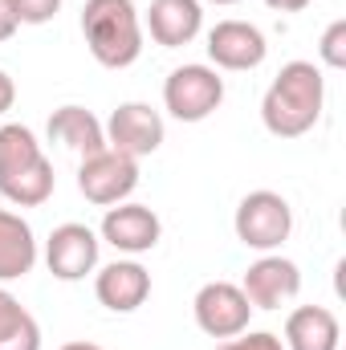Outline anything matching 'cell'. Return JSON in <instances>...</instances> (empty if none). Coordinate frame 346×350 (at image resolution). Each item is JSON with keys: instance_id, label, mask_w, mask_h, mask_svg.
I'll return each instance as SVG.
<instances>
[{"instance_id": "cell-19", "label": "cell", "mask_w": 346, "mask_h": 350, "mask_svg": "<svg viewBox=\"0 0 346 350\" xmlns=\"http://www.w3.org/2000/svg\"><path fill=\"white\" fill-rule=\"evenodd\" d=\"M318 57H322V66H330V70H346V21H330V29L322 33V41H318Z\"/></svg>"}, {"instance_id": "cell-2", "label": "cell", "mask_w": 346, "mask_h": 350, "mask_svg": "<svg viewBox=\"0 0 346 350\" xmlns=\"http://www.w3.org/2000/svg\"><path fill=\"white\" fill-rule=\"evenodd\" d=\"M57 187L49 155L25 122H0V196L12 208H41Z\"/></svg>"}, {"instance_id": "cell-6", "label": "cell", "mask_w": 346, "mask_h": 350, "mask_svg": "<svg viewBox=\"0 0 346 350\" xmlns=\"http://www.w3.org/2000/svg\"><path fill=\"white\" fill-rule=\"evenodd\" d=\"M135 187H139V159H131L114 147H102L78 163V191L98 208H114V204L131 200Z\"/></svg>"}, {"instance_id": "cell-13", "label": "cell", "mask_w": 346, "mask_h": 350, "mask_svg": "<svg viewBox=\"0 0 346 350\" xmlns=\"http://www.w3.org/2000/svg\"><path fill=\"white\" fill-rule=\"evenodd\" d=\"M94 297H98L110 314H135V310L151 297V273L135 261V257L102 265L98 277H94Z\"/></svg>"}, {"instance_id": "cell-23", "label": "cell", "mask_w": 346, "mask_h": 350, "mask_svg": "<svg viewBox=\"0 0 346 350\" xmlns=\"http://www.w3.org/2000/svg\"><path fill=\"white\" fill-rule=\"evenodd\" d=\"M12 102H16V82H12V78L0 70V118L12 110Z\"/></svg>"}, {"instance_id": "cell-15", "label": "cell", "mask_w": 346, "mask_h": 350, "mask_svg": "<svg viewBox=\"0 0 346 350\" xmlns=\"http://www.w3.org/2000/svg\"><path fill=\"white\" fill-rule=\"evenodd\" d=\"M37 237H33V224L12 212V208H0V285L8 281H21L33 273L37 265Z\"/></svg>"}, {"instance_id": "cell-21", "label": "cell", "mask_w": 346, "mask_h": 350, "mask_svg": "<svg viewBox=\"0 0 346 350\" xmlns=\"http://www.w3.org/2000/svg\"><path fill=\"white\" fill-rule=\"evenodd\" d=\"M216 350H285V347L273 330H241V334L224 338Z\"/></svg>"}, {"instance_id": "cell-18", "label": "cell", "mask_w": 346, "mask_h": 350, "mask_svg": "<svg viewBox=\"0 0 346 350\" xmlns=\"http://www.w3.org/2000/svg\"><path fill=\"white\" fill-rule=\"evenodd\" d=\"M0 350H41L37 318L0 285Z\"/></svg>"}, {"instance_id": "cell-8", "label": "cell", "mask_w": 346, "mask_h": 350, "mask_svg": "<svg viewBox=\"0 0 346 350\" xmlns=\"http://www.w3.org/2000/svg\"><path fill=\"white\" fill-rule=\"evenodd\" d=\"M191 314H196V326L208 338H232V334L249 330L253 306L241 293V285H232V281H208V285L196 289Z\"/></svg>"}, {"instance_id": "cell-16", "label": "cell", "mask_w": 346, "mask_h": 350, "mask_svg": "<svg viewBox=\"0 0 346 350\" xmlns=\"http://www.w3.org/2000/svg\"><path fill=\"white\" fill-rule=\"evenodd\" d=\"M343 342V326L334 318V310L326 306H297L285 318V350H338Z\"/></svg>"}, {"instance_id": "cell-25", "label": "cell", "mask_w": 346, "mask_h": 350, "mask_svg": "<svg viewBox=\"0 0 346 350\" xmlns=\"http://www.w3.org/2000/svg\"><path fill=\"white\" fill-rule=\"evenodd\" d=\"M62 350H102V347L98 342H66Z\"/></svg>"}, {"instance_id": "cell-10", "label": "cell", "mask_w": 346, "mask_h": 350, "mask_svg": "<svg viewBox=\"0 0 346 350\" xmlns=\"http://www.w3.org/2000/svg\"><path fill=\"white\" fill-rule=\"evenodd\" d=\"M208 57L212 70H228V74H249L269 57V41L253 21H216L208 29Z\"/></svg>"}, {"instance_id": "cell-26", "label": "cell", "mask_w": 346, "mask_h": 350, "mask_svg": "<svg viewBox=\"0 0 346 350\" xmlns=\"http://www.w3.org/2000/svg\"><path fill=\"white\" fill-rule=\"evenodd\" d=\"M212 4H237V0H212Z\"/></svg>"}, {"instance_id": "cell-14", "label": "cell", "mask_w": 346, "mask_h": 350, "mask_svg": "<svg viewBox=\"0 0 346 350\" xmlns=\"http://www.w3.org/2000/svg\"><path fill=\"white\" fill-rule=\"evenodd\" d=\"M143 29L163 49L191 45L204 29V4L200 0H151V8L143 16Z\"/></svg>"}, {"instance_id": "cell-17", "label": "cell", "mask_w": 346, "mask_h": 350, "mask_svg": "<svg viewBox=\"0 0 346 350\" xmlns=\"http://www.w3.org/2000/svg\"><path fill=\"white\" fill-rule=\"evenodd\" d=\"M45 135H49V143H62L66 151H74V155H82V159L106 147L102 122L90 114L86 106H74V102H70V106H57V110L49 114Z\"/></svg>"}, {"instance_id": "cell-1", "label": "cell", "mask_w": 346, "mask_h": 350, "mask_svg": "<svg viewBox=\"0 0 346 350\" xmlns=\"http://www.w3.org/2000/svg\"><path fill=\"white\" fill-rule=\"evenodd\" d=\"M326 106V78L314 62H285L261 98V122L273 139H302L318 126Z\"/></svg>"}, {"instance_id": "cell-4", "label": "cell", "mask_w": 346, "mask_h": 350, "mask_svg": "<svg viewBox=\"0 0 346 350\" xmlns=\"http://www.w3.org/2000/svg\"><path fill=\"white\" fill-rule=\"evenodd\" d=\"M232 228H237V241L253 253H277L289 232H293V208L281 191H269L257 187L249 191L241 204H237V216H232Z\"/></svg>"}, {"instance_id": "cell-12", "label": "cell", "mask_w": 346, "mask_h": 350, "mask_svg": "<svg viewBox=\"0 0 346 350\" xmlns=\"http://www.w3.org/2000/svg\"><path fill=\"white\" fill-rule=\"evenodd\" d=\"M98 253H102V241L90 224H57L45 241V265L57 281H82L98 269Z\"/></svg>"}, {"instance_id": "cell-7", "label": "cell", "mask_w": 346, "mask_h": 350, "mask_svg": "<svg viewBox=\"0 0 346 350\" xmlns=\"http://www.w3.org/2000/svg\"><path fill=\"white\" fill-rule=\"evenodd\" d=\"M102 131H106V147H114V151H122L131 159L155 155L163 147V135H168L163 114L155 106H147V102H122L102 122Z\"/></svg>"}, {"instance_id": "cell-20", "label": "cell", "mask_w": 346, "mask_h": 350, "mask_svg": "<svg viewBox=\"0 0 346 350\" xmlns=\"http://www.w3.org/2000/svg\"><path fill=\"white\" fill-rule=\"evenodd\" d=\"M21 25H49L62 12V0H8Z\"/></svg>"}, {"instance_id": "cell-9", "label": "cell", "mask_w": 346, "mask_h": 350, "mask_svg": "<svg viewBox=\"0 0 346 350\" xmlns=\"http://www.w3.org/2000/svg\"><path fill=\"white\" fill-rule=\"evenodd\" d=\"M163 237V220L155 216V208L147 204H135V200H122L114 208H106L102 216V228H98V241H106L110 249H118L122 257H143L159 245Z\"/></svg>"}, {"instance_id": "cell-22", "label": "cell", "mask_w": 346, "mask_h": 350, "mask_svg": "<svg viewBox=\"0 0 346 350\" xmlns=\"http://www.w3.org/2000/svg\"><path fill=\"white\" fill-rule=\"evenodd\" d=\"M16 29H21V21H16L12 4H8V0H0V41H8V37H12Z\"/></svg>"}, {"instance_id": "cell-11", "label": "cell", "mask_w": 346, "mask_h": 350, "mask_svg": "<svg viewBox=\"0 0 346 350\" xmlns=\"http://www.w3.org/2000/svg\"><path fill=\"white\" fill-rule=\"evenodd\" d=\"M241 293L253 310H281L302 293V269L281 253H261L241 277Z\"/></svg>"}, {"instance_id": "cell-24", "label": "cell", "mask_w": 346, "mask_h": 350, "mask_svg": "<svg viewBox=\"0 0 346 350\" xmlns=\"http://www.w3.org/2000/svg\"><path fill=\"white\" fill-rule=\"evenodd\" d=\"M273 12H302V8H310L314 0H265Z\"/></svg>"}, {"instance_id": "cell-5", "label": "cell", "mask_w": 346, "mask_h": 350, "mask_svg": "<svg viewBox=\"0 0 346 350\" xmlns=\"http://www.w3.org/2000/svg\"><path fill=\"white\" fill-rule=\"evenodd\" d=\"M220 102H224V78L204 62L175 66L163 82V110L179 122H204L220 110Z\"/></svg>"}, {"instance_id": "cell-3", "label": "cell", "mask_w": 346, "mask_h": 350, "mask_svg": "<svg viewBox=\"0 0 346 350\" xmlns=\"http://www.w3.org/2000/svg\"><path fill=\"white\" fill-rule=\"evenodd\" d=\"M82 37L90 57L106 70H127L143 53V16L135 0H86Z\"/></svg>"}]
</instances>
